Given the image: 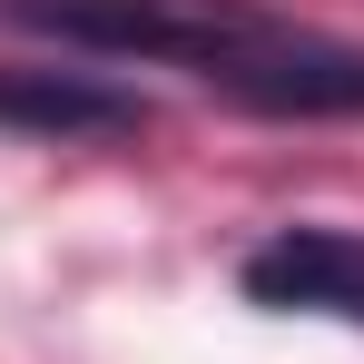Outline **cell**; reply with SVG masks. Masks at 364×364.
I'll list each match as a JSON object with an SVG mask.
<instances>
[{"mask_svg":"<svg viewBox=\"0 0 364 364\" xmlns=\"http://www.w3.org/2000/svg\"><path fill=\"white\" fill-rule=\"evenodd\" d=\"M197 89L237 99L256 119H364V50L227 0L217 10V50L197 60Z\"/></svg>","mask_w":364,"mask_h":364,"instance_id":"obj_1","label":"cell"},{"mask_svg":"<svg viewBox=\"0 0 364 364\" xmlns=\"http://www.w3.org/2000/svg\"><path fill=\"white\" fill-rule=\"evenodd\" d=\"M237 286H246V305H266V315L364 325V237L355 227H276L266 246H246Z\"/></svg>","mask_w":364,"mask_h":364,"instance_id":"obj_2","label":"cell"},{"mask_svg":"<svg viewBox=\"0 0 364 364\" xmlns=\"http://www.w3.org/2000/svg\"><path fill=\"white\" fill-rule=\"evenodd\" d=\"M158 119L138 89H119L109 69H0V128L20 138H138Z\"/></svg>","mask_w":364,"mask_h":364,"instance_id":"obj_3","label":"cell"}]
</instances>
